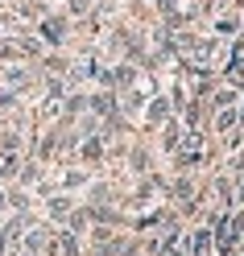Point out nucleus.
Segmentation results:
<instances>
[{
    "instance_id": "obj_1",
    "label": "nucleus",
    "mask_w": 244,
    "mask_h": 256,
    "mask_svg": "<svg viewBox=\"0 0 244 256\" xmlns=\"http://www.w3.org/2000/svg\"><path fill=\"white\" fill-rule=\"evenodd\" d=\"M236 120H240V112L219 108V116H215V132H232V128H236Z\"/></svg>"
},
{
    "instance_id": "obj_2",
    "label": "nucleus",
    "mask_w": 244,
    "mask_h": 256,
    "mask_svg": "<svg viewBox=\"0 0 244 256\" xmlns=\"http://www.w3.org/2000/svg\"><path fill=\"white\" fill-rule=\"evenodd\" d=\"M211 248H215V232L207 228V232H199V236H194V252H199V256H207Z\"/></svg>"
}]
</instances>
